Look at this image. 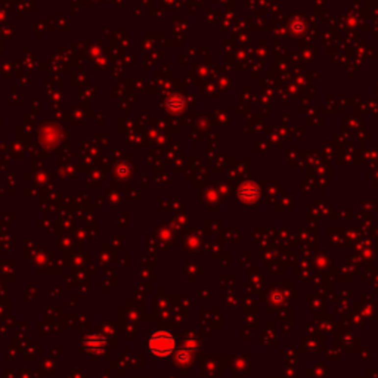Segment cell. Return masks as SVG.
<instances>
[{
  "mask_svg": "<svg viewBox=\"0 0 378 378\" xmlns=\"http://www.w3.org/2000/svg\"><path fill=\"white\" fill-rule=\"evenodd\" d=\"M176 349V340L169 331H155L148 338V350L155 357H167Z\"/></svg>",
  "mask_w": 378,
  "mask_h": 378,
  "instance_id": "1",
  "label": "cell"
},
{
  "mask_svg": "<svg viewBox=\"0 0 378 378\" xmlns=\"http://www.w3.org/2000/svg\"><path fill=\"white\" fill-rule=\"evenodd\" d=\"M102 344H103V340H101V337L96 335V337H89V338L86 340V343H84V347H86V349H90V350H95V349L101 347Z\"/></svg>",
  "mask_w": 378,
  "mask_h": 378,
  "instance_id": "2",
  "label": "cell"
}]
</instances>
